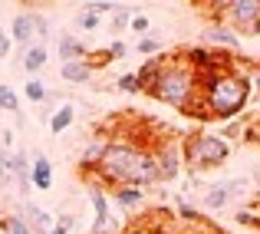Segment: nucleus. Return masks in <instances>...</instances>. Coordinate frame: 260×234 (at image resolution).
I'll return each instance as SVG.
<instances>
[{
  "label": "nucleus",
  "mask_w": 260,
  "mask_h": 234,
  "mask_svg": "<svg viewBox=\"0 0 260 234\" xmlns=\"http://www.w3.org/2000/svg\"><path fill=\"white\" fill-rule=\"evenodd\" d=\"M122 185L152 188V185H158V168H155L152 145H142V142L119 135V139H109V149L92 175V188L112 191V188H122Z\"/></svg>",
  "instance_id": "obj_1"
},
{
  "label": "nucleus",
  "mask_w": 260,
  "mask_h": 234,
  "mask_svg": "<svg viewBox=\"0 0 260 234\" xmlns=\"http://www.w3.org/2000/svg\"><path fill=\"white\" fill-rule=\"evenodd\" d=\"M201 76V112L214 122H234L254 99V76L241 73L237 66L214 73H198Z\"/></svg>",
  "instance_id": "obj_2"
},
{
  "label": "nucleus",
  "mask_w": 260,
  "mask_h": 234,
  "mask_svg": "<svg viewBox=\"0 0 260 234\" xmlns=\"http://www.w3.org/2000/svg\"><path fill=\"white\" fill-rule=\"evenodd\" d=\"M148 96L178 109V112H184V115L204 119V112H201V76H198V70L184 56H172V60L165 56L161 60V70L155 76V82L148 86Z\"/></svg>",
  "instance_id": "obj_3"
},
{
  "label": "nucleus",
  "mask_w": 260,
  "mask_h": 234,
  "mask_svg": "<svg viewBox=\"0 0 260 234\" xmlns=\"http://www.w3.org/2000/svg\"><path fill=\"white\" fill-rule=\"evenodd\" d=\"M181 158L191 171H211L221 168L231 158V142L221 132H188L181 142Z\"/></svg>",
  "instance_id": "obj_4"
},
{
  "label": "nucleus",
  "mask_w": 260,
  "mask_h": 234,
  "mask_svg": "<svg viewBox=\"0 0 260 234\" xmlns=\"http://www.w3.org/2000/svg\"><path fill=\"white\" fill-rule=\"evenodd\" d=\"M46 33H50V23L40 10H23L13 17L10 23V40L17 46H33V43H46Z\"/></svg>",
  "instance_id": "obj_5"
},
{
  "label": "nucleus",
  "mask_w": 260,
  "mask_h": 234,
  "mask_svg": "<svg viewBox=\"0 0 260 234\" xmlns=\"http://www.w3.org/2000/svg\"><path fill=\"white\" fill-rule=\"evenodd\" d=\"M217 7H221L217 17L228 20V26L234 33H250V26L260 20V0H228V4Z\"/></svg>",
  "instance_id": "obj_6"
},
{
  "label": "nucleus",
  "mask_w": 260,
  "mask_h": 234,
  "mask_svg": "<svg viewBox=\"0 0 260 234\" xmlns=\"http://www.w3.org/2000/svg\"><path fill=\"white\" fill-rule=\"evenodd\" d=\"M152 155H155V168H158V182H175L181 175V145L175 139H161L152 145Z\"/></svg>",
  "instance_id": "obj_7"
},
{
  "label": "nucleus",
  "mask_w": 260,
  "mask_h": 234,
  "mask_svg": "<svg viewBox=\"0 0 260 234\" xmlns=\"http://www.w3.org/2000/svg\"><path fill=\"white\" fill-rule=\"evenodd\" d=\"M106 149H109V135H102V132L92 135V139L86 142L83 155H79V171H83V178H92V175H95V168H99Z\"/></svg>",
  "instance_id": "obj_8"
},
{
  "label": "nucleus",
  "mask_w": 260,
  "mask_h": 234,
  "mask_svg": "<svg viewBox=\"0 0 260 234\" xmlns=\"http://www.w3.org/2000/svg\"><path fill=\"white\" fill-rule=\"evenodd\" d=\"M204 43H208L211 50H224V53L241 50V37H237L228 23H211L208 30H204Z\"/></svg>",
  "instance_id": "obj_9"
},
{
  "label": "nucleus",
  "mask_w": 260,
  "mask_h": 234,
  "mask_svg": "<svg viewBox=\"0 0 260 234\" xmlns=\"http://www.w3.org/2000/svg\"><path fill=\"white\" fill-rule=\"evenodd\" d=\"M30 185L37 191H50L53 188V162L43 152H30Z\"/></svg>",
  "instance_id": "obj_10"
},
{
  "label": "nucleus",
  "mask_w": 260,
  "mask_h": 234,
  "mask_svg": "<svg viewBox=\"0 0 260 234\" xmlns=\"http://www.w3.org/2000/svg\"><path fill=\"white\" fill-rule=\"evenodd\" d=\"M20 215L26 218V224H30L33 234H53V228H56V215H50L46 208H40V204H33V201H23Z\"/></svg>",
  "instance_id": "obj_11"
},
{
  "label": "nucleus",
  "mask_w": 260,
  "mask_h": 234,
  "mask_svg": "<svg viewBox=\"0 0 260 234\" xmlns=\"http://www.w3.org/2000/svg\"><path fill=\"white\" fill-rule=\"evenodd\" d=\"M89 201H92V231H109L112 228V211H109V195L102 188L89 191Z\"/></svg>",
  "instance_id": "obj_12"
},
{
  "label": "nucleus",
  "mask_w": 260,
  "mask_h": 234,
  "mask_svg": "<svg viewBox=\"0 0 260 234\" xmlns=\"http://www.w3.org/2000/svg\"><path fill=\"white\" fill-rule=\"evenodd\" d=\"M13 185H17V195L26 198L30 195V152L26 149H17L13 152Z\"/></svg>",
  "instance_id": "obj_13"
},
{
  "label": "nucleus",
  "mask_w": 260,
  "mask_h": 234,
  "mask_svg": "<svg viewBox=\"0 0 260 234\" xmlns=\"http://www.w3.org/2000/svg\"><path fill=\"white\" fill-rule=\"evenodd\" d=\"M112 201L119 204L122 211H139L145 204V188H135V185H122V188H112Z\"/></svg>",
  "instance_id": "obj_14"
},
{
  "label": "nucleus",
  "mask_w": 260,
  "mask_h": 234,
  "mask_svg": "<svg viewBox=\"0 0 260 234\" xmlns=\"http://www.w3.org/2000/svg\"><path fill=\"white\" fill-rule=\"evenodd\" d=\"M56 50H59V60H63V63H73V60H86L89 56L86 43L79 37H73V33H63V37L56 40Z\"/></svg>",
  "instance_id": "obj_15"
},
{
  "label": "nucleus",
  "mask_w": 260,
  "mask_h": 234,
  "mask_svg": "<svg viewBox=\"0 0 260 234\" xmlns=\"http://www.w3.org/2000/svg\"><path fill=\"white\" fill-rule=\"evenodd\" d=\"M59 76L66 82H73V86H83V82L92 79V66L86 63V60H73V63H59Z\"/></svg>",
  "instance_id": "obj_16"
},
{
  "label": "nucleus",
  "mask_w": 260,
  "mask_h": 234,
  "mask_svg": "<svg viewBox=\"0 0 260 234\" xmlns=\"http://www.w3.org/2000/svg\"><path fill=\"white\" fill-rule=\"evenodd\" d=\"M228 201H231V188H228V182L208 185V188H204V195H201V204H204L208 211H221Z\"/></svg>",
  "instance_id": "obj_17"
},
{
  "label": "nucleus",
  "mask_w": 260,
  "mask_h": 234,
  "mask_svg": "<svg viewBox=\"0 0 260 234\" xmlns=\"http://www.w3.org/2000/svg\"><path fill=\"white\" fill-rule=\"evenodd\" d=\"M73 122H76V109H73V102H63L56 112H50V132L53 135H63Z\"/></svg>",
  "instance_id": "obj_18"
},
{
  "label": "nucleus",
  "mask_w": 260,
  "mask_h": 234,
  "mask_svg": "<svg viewBox=\"0 0 260 234\" xmlns=\"http://www.w3.org/2000/svg\"><path fill=\"white\" fill-rule=\"evenodd\" d=\"M46 66V43H33L23 50V70L30 76H40V70Z\"/></svg>",
  "instance_id": "obj_19"
},
{
  "label": "nucleus",
  "mask_w": 260,
  "mask_h": 234,
  "mask_svg": "<svg viewBox=\"0 0 260 234\" xmlns=\"http://www.w3.org/2000/svg\"><path fill=\"white\" fill-rule=\"evenodd\" d=\"M161 53L158 56H152V60H145V63L139 66V73H135V79H139V93H148V86L155 82V76H158V70H161Z\"/></svg>",
  "instance_id": "obj_20"
},
{
  "label": "nucleus",
  "mask_w": 260,
  "mask_h": 234,
  "mask_svg": "<svg viewBox=\"0 0 260 234\" xmlns=\"http://www.w3.org/2000/svg\"><path fill=\"white\" fill-rule=\"evenodd\" d=\"M0 112H13L17 115V122H23V115H20V96L13 86H0Z\"/></svg>",
  "instance_id": "obj_21"
},
{
  "label": "nucleus",
  "mask_w": 260,
  "mask_h": 234,
  "mask_svg": "<svg viewBox=\"0 0 260 234\" xmlns=\"http://www.w3.org/2000/svg\"><path fill=\"white\" fill-rule=\"evenodd\" d=\"M0 188L10 191L13 188V149L0 145Z\"/></svg>",
  "instance_id": "obj_22"
},
{
  "label": "nucleus",
  "mask_w": 260,
  "mask_h": 234,
  "mask_svg": "<svg viewBox=\"0 0 260 234\" xmlns=\"http://www.w3.org/2000/svg\"><path fill=\"white\" fill-rule=\"evenodd\" d=\"M23 96H26L30 102H37V106H40V102L50 99V89H46V82L40 79V76H30V79H26V86H23Z\"/></svg>",
  "instance_id": "obj_23"
},
{
  "label": "nucleus",
  "mask_w": 260,
  "mask_h": 234,
  "mask_svg": "<svg viewBox=\"0 0 260 234\" xmlns=\"http://www.w3.org/2000/svg\"><path fill=\"white\" fill-rule=\"evenodd\" d=\"M0 228H4L7 234H33L23 215H7V218H0Z\"/></svg>",
  "instance_id": "obj_24"
},
{
  "label": "nucleus",
  "mask_w": 260,
  "mask_h": 234,
  "mask_svg": "<svg viewBox=\"0 0 260 234\" xmlns=\"http://www.w3.org/2000/svg\"><path fill=\"white\" fill-rule=\"evenodd\" d=\"M132 17H135V7L119 4V10L112 13V30H125V26L132 23Z\"/></svg>",
  "instance_id": "obj_25"
},
{
  "label": "nucleus",
  "mask_w": 260,
  "mask_h": 234,
  "mask_svg": "<svg viewBox=\"0 0 260 234\" xmlns=\"http://www.w3.org/2000/svg\"><path fill=\"white\" fill-rule=\"evenodd\" d=\"M83 10L102 17V13H115V10H119V4H112V0H89V4H83Z\"/></svg>",
  "instance_id": "obj_26"
},
{
  "label": "nucleus",
  "mask_w": 260,
  "mask_h": 234,
  "mask_svg": "<svg viewBox=\"0 0 260 234\" xmlns=\"http://www.w3.org/2000/svg\"><path fill=\"white\" fill-rule=\"evenodd\" d=\"M139 53H145V56H158L161 53V40L155 37H139V46H135Z\"/></svg>",
  "instance_id": "obj_27"
},
{
  "label": "nucleus",
  "mask_w": 260,
  "mask_h": 234,
  "mask_svg": "<svg viewBox=\"0 0 260 234\" xmlns=\"http://www.w3.org/2000/svg\"><path fill=\"white\" fill-rule=\"evenodd\" d=\"M234 221L241 224V228L247 224V228H257V231H260V218L254 215V211H247V208H241V211H237V215H234Z\"/></svg>",
  "instance_id": "obj_28"
},
{
  "label": "nucleus",
  "mask_w": 260,
  "mask_h": 234,
  "mask_svg": "<svg viewBox=\"0 0 260 234\" xmlns=\"http://www.w3.org/2000/svg\"><path fill=\"white\" fill-rule=\"evenodd\" d=\"M99 20L102 17H95V13H89V10H79L76 13V26H83V30H95V26H99Z\"/></svg>",
  "instance_id": "obj_29"
},
{
  "label": "nucleus",
  "mask_w": 260,
  "mask_h": 234,
  "mask_svg": "<svg viewBox=\"0 0 260 234\" xmlns=\"http://www.w3.org/2000/svg\"><path fill=\"white\" fill-rule=\"evenodd\" d=\"M86 63L92 66V70H102V66H109V63H112V56H109V50H99V53H89V56H86Z\"/></svg>",
  "instance_id": "obj_30"
},
{
  "label": "nucleus",
  "mask_w": 260,
  "mask_h": 234,
  "mask_svg": "<svg viewBox=\"0 0 260 234\" xmlns=\"http://www.w3.org/2000/svg\"><path fill=\"white\" fill-rule=\"evenodd\" d=\"M178 218H181V221H188V224H194V221H201V211L181 201V204H178Z\"/></svg>",
  "instance_id": "obj_31"
},
{
  "label": "nucleus",
  "mask_w": 260,
  "mask_h": 234,
  "mask_svg": "<svg viewBox=\"0 0 260 234\" xmlns=\"http://www.w3.org/2000/svg\"><path fill=\"white\" fill-rule=\"evenodd\" d=\"M73 228H76V218H73V215H59V218H56V228H53V234H70Z\"/></svg>",
  "instance_id": "obj_32"
},
{
  "label": "nucleus",
  "mask_w": 260,
  "mask_h": 234,
  "mask_svg": "<svg viewBox=\"0 0 260 234\" xmlns=\"http://www.w3.org/2000/svg\"><path fill=\"white\" fill-rule=\"evenodd\" d=\"M115 86L122 89V93H139V79H135V73H125V76H119Z\"/></svg>",
  "instance_id": "obj_33"
},
{
  "label": "nucleus",
  "mask_w": 260,
  "mask_h": 234,
  "mask_svg": "<svg viewBox=\"0 0 260 234\" xmlns=\"http://www.w3.org/2000/svg\"><path fill=\"white\" fill-rule=\"evenodd\" d=\"M106 50H109V56H112V60H125V56H128V46L122 43V40H112Z\"/></svg>",
  "instance_id": "obj_34"
},
{
  "label": "nucleus",
  "mask_w": 260,
  "mask_h": 234,
  "mask_svg": "<svg viewBox=\"0 0 260 234\" xmlns=\"http://www.w3.org/2000/svg\"><path fill=\"white\" fill-rule=\"evenodd\" d=\"M128 30H132V33H148V30H152V23H148V17L135 13V17H132V23H128Z\"/></svg>",
  "instance_id": "obj_35"
},
{
  "label": "nucleus",
  "mask_w": 260,
  "mask_h": 234,
  "mask_svg": "<svg viewBox=\"0 0 260 234\" xmlns=\"http://www.w3.org/2000/svg\"><path fill=\"white\" fill-rule=\"evenodd\" d=\"M10 50H13V40H10V33L0 26V60H7L10 56Z\"/></svg>",
  "instance_id": "obj_36"
},
{
  "label": "nucleus",
  "mask_w": 260,
  "mask_h": 234,
  "mask_svg": "<svg viewBox=\"0 0 260 234\" xmlns=\"http://www.w3.org/2000/svg\"><path fill=\"white\" fill-rule=\"evenodd\" d=\"M254 96H257V99H260V73H257V76H254Z\"/></svg>",
  "instance_id": "obj_37"
},
{
  "label": "nucleus",
  "mask_w": 260,
  "mask_h": 234,
  "mask_svg": "<svg viewBox=\"0 0 260 234\" xmlns=\"http://www.w3.org/2000/svg\"><path fill=\"white\" fill-rule=\"evenodd\" d=\"M247 37H260V20H257L254 26H250V33H247Z\"/></svg>",
  "instance_id": "obj_38"
},
{
  "label": "nucleus",
  "mask_w": 260,
  "mask_h": 234,
  "mask_svg": "<svg viewBox=\"0 0 260 234\" xmlns=\"http://www.w3.org/2000/svg\"><path fill=\"white\" fill-rule=\"evenodd\" d=\"M254 185H257V188H260V165H257V168H254Z\"/></svg>",
  "instance_id": "obj_39"
},
{
  "label": "nucleus",
  "mask_w": 260,
  "mask_h": 234,
  "mask_svg": "<svg viewBox=\"0 0 260 234\" xmlns=\"http://www.w3.org/2000/svg\"><path fill=\"white\" fill-rule=\"evenodd\" d=\"M89 234H112V231H89Z\"/></svg>",
  "instance_id": "obj_40"
},
{
  "label": "nucleus",
  "mask_w": 260,
  "mask_h": 234,
  "mask_svg": "<svg viewBox=\"0 0 260 234\" xmlns=\"http://www.w3.org/2000/svg\"><path fill=\"white\" fill-rule=\"evenodd\" d=\"M145 234H165V231H145Z\"/></svg>",
  "instance_id": "obj_41"
}]
</instances>
